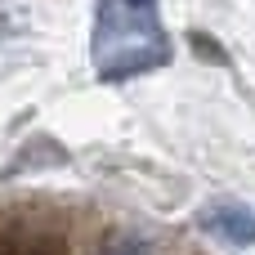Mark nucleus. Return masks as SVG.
Segmentation results:
<instances>
[{
  "mask_svg": "<svg viewBox=\"0 0 255 255\" xmlns=\"http://www.w3.org/2000/svg\"><path fill=\"white\" fill-rule=\"evenodd\" d=\"M130 4H152V0H130Z\"/></svg>",
  "mask_w": 255,
  "mask_h": 255,
  "instance_id": "obj_2",
  "label": "nucleus"
},
{
  "mask_svg": "<svg viewBox=\"0 0 255 255\" xmlns=\"http://www.w3.org/2000/svg\"><path fill=\"white\" fill-rule=\"evenodd\" d=\"M202 224H206L215 238H224L229 247H255V211H251V206L215 202V206H206Z\"/></svg>",
  "mask_w": 255,
  "mask_h": 255,
  "instance_id": "obj_1",
  "label": "nucleus"
}]
</instances>
